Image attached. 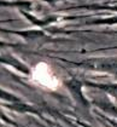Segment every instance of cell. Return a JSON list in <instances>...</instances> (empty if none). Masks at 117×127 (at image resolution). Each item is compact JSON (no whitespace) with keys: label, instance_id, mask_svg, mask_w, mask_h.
Returning <instances> with one entry per match:
<instances>
[{"label":"cell","instance_id":"6da1fadb","mask_svg":"<svg viewBox=\"0 0 117 127\" xmlns=\"http://www.w3.org/2000/svg\"><path fill=\"white\" fill-rule=\"evenodd\" d=\"M30 79L35 85L51 91H54L60 86L59 78L54 74L53 69L45 62H40L33 68Z\"/></svg>","mask_w":117,"mask_h":127}]
</instances>
